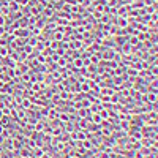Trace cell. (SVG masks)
Masks as SVG:
<instances>
[{
    "label": "cell",
    "mask_w": 158,
    "mask_h": 158,
    "mask_svg": "<svg viewBox=\"0 0 158 158\" xmlns=\"http://www.w3.org/2000/svg\"><path fill=\"white\" fill-rule=\"evenodd\" d=\"M3 24H5V18L0 16V25H3Z\"/></svg>",
    "instance_id": "cell-5"
},
{
    "label": "cell",
    "mask_w": 158,
    "mask_h": 158,
    "mask_svg": "<svg viewBox=\"0 0 158 158\" xmlns=\"http://www.w3.org/2000/svg\"><path fill=\"white\" fill-rule=\"evenodd\" d=\"M147 101L149 104H156V92H147Z\"/></svg>",
    "instance_id": "cell-2"
},
{
    "label": "cell",
    "mask_w": 158,
    "mask_h": 158,
    "mask_svg": "<svg viewBox=\"0 0 158 158\" xmlns=\"http://www.w3.org/2000/svg\"><path fill=\"white\" fill-rule=\"evenodd\" d=\"M73 67H74V68H84V62H82V59H76V60H73Z\"/></svg>",
    "instance_id": "cell-3"
},
{
    "label": "cell",
    "mask_w": 158,
    "mask_h": 158,
    "mask_svg": "<svg viewBox=\"0 0 158 158\" xmlns=\"http://www.w3.org/2000/svg\"><path fill=\"white\" fill-rule=\"evenodd\" d=\"M131 49H133V46H130V43H123L122 44V51H123V54H128V52H131Z\"/></svg>",
    "instance_id": "cell-4"
},
{
    "label": "cell",
    "mask_w": 158,
    "mask_h": 158,
    "mask_svg": "<svg viewBox=\"0 0 158 158\" xmlns=\"http://www.w3.org/2000/svg\"><path fill=\"white\" fill-rule=\"evenodd\" d=\"M115 25H117V29H127L128 27V21L125 18H122V16H117Z\"/></svg>",
    "instance_id": "cell-1"
}]
</instances>
